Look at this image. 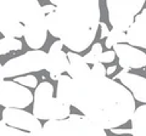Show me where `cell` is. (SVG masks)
Instances as JSON below:
<instances>
[{"instance_id": "cell-2", "label": "cell", "mask_w": 146, "mask_h": 136, "mask_svg": "<svg viewBox=\"0 0 146 136\" xmlns=\"http://www.w3.org/2000/svg\"><path fill=\"white\" fill-rule=\"evenodd\" d=\"M57 9L46 15L49 33L61 40L72 52L86 50L96 38L100 27L98 0H51Z\"/></svg>"}, {"instance_id": "cell-22", "label": "cell", "mask_w": 146, "mask_h": 136, "mask_svg": "<svg viewBox=\"0 0 146 136\" xmlns=\"http://www.w3.org/2000/svg\"><path fill=\"white\" fill-rule=\"evenodd\" d=\"M115 57H116V52L113 50H108V51H105L100 56H98L96 63H111L115 61Z\"/></svg>"}, {"instance_id": "cell-5", "label": "cell", "mask_w": 146, "mask_h": 136, "mask_svg": "<svg viewBox=\"0 0 146 136\" xmlns=\"http://www.w3.org/2000/svg\"><path fill=\"white\" fill-rule=\"evenodd\" d=\"M48 53L43 50H29L23 55L9 60L5 65L0 67L1 79L17 78L28 75L32 72H40L46 68Z\"/></svg>"}, {"instance_id": "cell-13", "label": "cell", "mask_w": 146, "mask_h": 136, "mask_svg": "<svg viewBox=\"0 0 146 136\" xmlns=\"http://www.w3.org/2000/svg\"><path fill=\"white\" fill-rule=\"evenodd\" d=\"M68 67H70V61H68L67 53L63 50L58 52H48V62L45 71L49 72L51 79L58 81L61 75L68 71Z\"/></svg>"}, {"instance_id": "cell-6", "label": "cell", "mask_w": 146, "mask_h": 136, "mask_svg": "<svg viewBox=\"0 0 146 136\" xmlns=\"http://www.w3.org/2000/svg\"><path fill=\"white\" fill-rule=\"evenodd\" d=\"M145 0H107L106 7L108 21L113 29L128 32L135 17L144 10Z\"/></svg>"}, {"instance_id": "cell-15", "label": "cell", "mask_w": 146, "mask_h": 136, "mask_svg": "<svg viewBox=\"0 0 146 136\" xmlns=\"http://www.w3.org/2000/svg\"><path fill=\"white\" fill-rule=\"evenodd\" d=\"M131 136H146V105L136 107L131 118Z\"/></svg>"}, {"instance_id": "cell-8", "label": "cell", "mask_w": 146, "mask_h": 136, "mask_svg": "<svg viewBox=\"0 0 146 136\" xmlns=\"http://www.w3.org/2000/svg\"><path fill=\"white\" fill-rule=\"evenodd\" d=\"M48 33L49 29L46 23V15H45V12L42 9L25 26L23 37L26 40V44L32 50H40L48 40Z\"/></svg>"}, {"instance_id": "cell-7", "label": "cell", "mask_w": 146, "mask_h": 136, "mask_svg": "<svg viewBox=\"0 0 146 136\" xmlns=\"http://www.w3.org/2000/svg\"><path fill=\"white\" fill-rule=\"evenodd\" d=\"M34 101V96L29 89L13 80L1 79L0 81V105L5 108L28 107Z\"/></svg>"}, {"instance_id": "cell-27", "label": "cell", "mask_w": 146, "mask_h": 136, "mask_svg": "<svg viewBox=\"0 0 146 136\" xmlns=\"http://www.w3.org/2000/svg\"><path fill=\"white\" fill-rule=\"evenodd\" d=\"M29 136H52V135L50 134L48 130H45L43 128V129H40V130H36V131H33V133H29Z\"/></svg>"}, {"instance_id": "cell-28", "label": "cell", "mask_w": 146, "mask_h": 136, "mask_svg": "<svg viewBox=\"0 0 146 136\" xmlns=\"http://www.w3.org/2000/svg\"><path fill=\"white\" fill-rule=\"evenodd\" d=\"M56 6L52 5V4H48V5H43V11L45 12V15H50V13H52L56 11Z\"/></svg>"}, {"instance_id": "cell-9", "label": "cell", "mask_w": 146, "mask_h": 136, "mask_svg": "<svg viewBox=\"0 0 146 136\" xmlns=\"http://www.w3.org/2000/svg\"><path fill=\"white\" fill-rule=\"evenodd\" d=\"M3 121L5 124L12 126V128L33 133V131L43 129V125L40 120L34 114L28 113L23 110H17V108H5L3 111Z\"/></svg>"}, {"instance_id": "cell-30", "label": "cell", "mask_w": 146, "mask_h": 136, "mask_svg": "<svg viewBox=\"0 0 146 136\" xmlns=\"http://www.w3.org/2000/svg\"><path fill=\"white\" fill-rule=\"evenodd\" d=\"M143 12H145V13H146V7H145V9H144V10H143Z\"/></svg>"}, {"instance_id": "cell-20", "label": "cell", "mask_w": 146, "mask_h": 136, "mask_svg": "<svg viewBox=\"0 0 146 136\" xmlns=\"http://www.w3.org/2000/svg\"><path fill=\"white\" fill-rule=\"evenodd\" d=\"M102 53V45L100 44V43H95L93 45V48H91V50L89 51V53H86L84 57V60L85 62L88 63V65H95L96 63V58L98 56H100Z\"/></svg>"}, {"instance_id": "cell-18", "label": "cell", "mask_w": 146, "mask_h": 136, "mask_svg": "<svg viewBox=\"0 0 146 136\" xmlns=\"http://www.w3.org/2000/svg\"><path fill=\"white\" fill-rule=\"evenodd\" d=\"M125 43H127V33L112 28L108 37L105 40V46H106V49H112L118 44H125Z\"/></svg>"}, {"instance_id": "cell-1", "label": "cell", "mask_w": 146, "mask_h": 136, "mask_svg": "<svg viewBox=\"0 0 146 136\" xmlns=\"http://www.w3.org/2000/svg\"><path fill=\"white\" fill-rule=\"evenodd\" d=\"M68 105L105 130L124 125L136 110L135 98L124 85L93 71L72 79Z\"/></svg>"}, {"instance_id": "cell-11", "label": "cell", "mask_w": 146, "mask_h": 136, "mask_svg": "<svg viewBox=\"0 0 146 136\" xmlns=\"http://www.w3.org/2000/svg\"><path fill=\"white\" fill-rule=\"evenodd\" d=\"M121 81L122 85L129 90L136 101L146 103V78L138 74L130 73L129 69H122L115 78Z\"/></svg>"}, {"instance_id": "cell-12", "label": "cell", "mask_w": 146, "mask_h": 136, "mask_svg": "<svg viewBox=\"0 0 146 136\" xmlns=\"http://www.w3.org/2000/svg\"><path fill=\"white\" fill-rule=\"evenodd\" d=\"M127 43L134 48L146 49V13L141 11L127 32Z\"/></svg>"}, {"instance_id": "cell-25", "label": "cell", "mask_w": 146, "mask_h": 136, "mask_svg": "<svg viewBox=\"0 0 146 136\" xmlns=\"http://www.w3.org/2000/svg\"><path fill=\"white\" fill-rule=\"evenodd\" d=\"M100 29H101V34H100V38H101V40L105 39V38H107L108 34H110V32H111L108 29V27H107V24L105 23V22H101V23H100Z\"/></svg>"}, {"instance_id": "cell-21", "label": "cell", "mask_w": 146, "mask_h": 136, "mask_svg": "<svg viewBox=\"0 0 146 136\" xmlns=\"http://www.w3.org/2000/svg\"><path fill=\"white\" fill-rule=\"evenodd\" d=\"M13 81L16 83L23 85L26 88H31V89H36L38 88V78L32 74H28V75H22V77H17V78L13 79Z\"/></svg>"}, {"instance_id": "cell-4", "label": "cell", "mask_w": 146, "mask_h": 136, "mask_svg": "<svg viewBox=\"0 0 146 136\" xmlns=\"http://www.w3.org/2000/svg\"><path fill=\"white\" fill-rule=\"evenodd\" d=\"M43 128L52 136H107L106 130L83 114H71L63 120H49Z\"/></svg>"}, {"instance_id": "cell-29", "label": "cell", "mask_w": 146, "mask_h": 136, "mask_svg": "<svg viewBox=\"0 0 146 136\" xmlns=\"http://www.w3.org/2000/svg\"><path fill=\"white\" fill-rule=\"evenodd\" d=\"M116 69H117V66H111V67H108V68H107V75L113 74V73L116 72Z\"/></svg>"}, {"instance_id": "cell-14", "label": "cell", "mask_w": 146, "mask_h": 136, "mask_svg": "<svg viewBox=\"0 0 146 136\" xmlns=\"http://www.w3.org/2000/svg\"><path fill=\"white\" fill-rule=\"evenodd\" d=\"M67 56H68V61H70V67H68V71H67V75H70L72 79L82 75L85 72L91 71L89 65L85 62L84 57H82L78 53L70 51V52H67Z\"/></svg>"}, {"instance_id": "cell-23", "label": "cell", "mask_w": 146, "mask_h": 136, "mask_svg": "<svg viewBox=\"0 0 146 136\" xmlns=\"http://www.w3.org/2000/svg\"><path fill=\"white\" fill-rule=\"evenodd\" d=\"M91 71H93L95 74H98V75L107 77V68H105L104 63H96V65H94L93 68H91Z\"/></svg>"}, {"instance_id": "cell-16", "label": "cell", "mask_w": 146, "mask_h": 136, "mask_svg": "<svg viewBox=\"0 0 146 136\" xmlns=\"http://www.w3.org/2000/svg\"><path fill=\"white\" fill-rule=\"evenodd\" d=\"M71 83H72L71 77L62 74L61 78L57 81V86H56V97L61 102L67 103V105H68V95H70Z\"/></svg>"}, {"instance_id": "cell-3", "label": "cell", "mask_w": 146, "mask_h": 136, "mask_svg": "<svg viewBox=\"0 0 146 136\" xmlns=\"http://www.w3.org/2000/svg\"><path fill=\"white\" fill-rule=\"evenodd\" d=\"M33 114L39 120H63L71 116V106L54 97L52 84L44 80L34 91Z\"/></svg>"}, {"instance_id": "cell-26", "label": "cell", "mask_w": 146, "mask_h": 136, "mask_svg": "<svg viewBox=\"0 0 146 136\" xmlns=\"http://www.w3.org/2000/svg\"><path fill=\"white\" fill-rule=\"evenodd\" d=\"M111 133L112 134H116V135H128V134H131V129H124V128H116V129H111Z\"/></svg>"}, {"instance_id": "cell-24", "label": "cell", "mask_w": 146, "mask_h": 136, "mask_svg": "<svg viewBox=\"0 0 146 136\" xmlns=\"http://www.w3.org/2000/svg\"><path fill=\"white\" fill-rule=\"evenodd\" d=\"M62 48H63V43L61 40H56L51 46H50L49 52H58V51H62Z\"/></svg>"}, {"instance_id": "cell-17", "label": "cell", "mask_w": 146, "mask_h": 136, "mask_svg": "<svg viewBox=\"0 0 146 136\" xmlns=\"http://www.w3.org/2000/svg\"><path fill=\"white\" fill-rule=\"evenodd\" d=\"M22 46H23V44L20 39L4 37L0 40V55H6L9 52L18 51L22 49Z\"/></svg>"}, {"instance_id": "cell-10", "label": "cell", "mask_w": 146, "mask_h": 136, "mask_svg": "<svg viewBox=\"0 0 146 136\" xmlns=\"http://www.w3.org/2000/svg\"><path fill=\"white\" fill-rule=\"evenodd\" d=\"M123 69H140L146 66V53L129 44H118L113 48Z\"/></svg>"}, {"instance_id": "cell-19", "label": "cell", "mask_w": 146, "mask_h": 136, "mask_svg": "<svg viewBox=\"0 0 146 136\" xmlns=\"http://www.w3.org/2000/svg\"><path fill=\"white\" fill-rule=\"evenodd\" d=\"M0 136H29L28 131H23L5 124V121H0Z\"/></svg>"}]
</instances>
